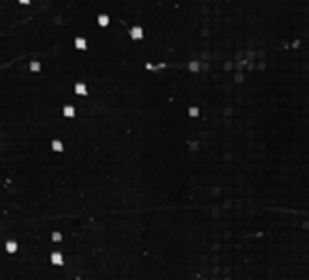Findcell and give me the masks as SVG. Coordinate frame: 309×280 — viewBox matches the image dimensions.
I'll return each mask as SVG.
<instances>
[{
  "mask_svg": "<svg viewBox=\"0 0 309 280\" xmlns=\"http://www.w3.org/2000/svg\"><path fill=\"white\" fill-rule=\"evenodd\" d=\"M245 81V75H243V71H237L235 73V83H243Z\"/></svg>",
  "mask_w": 309,
  "mask_h": 280,
  "instance_id": "cell-12",
  "label": "cell"
},
{
  "mask_svg": "<svg viewBox=\"0 0 309 280\" xmlns=\"http://www.w3.org/2000/svg\"><path fill=\"white\" fill-rule=\"evenodd\" d=\"M129 37H131V40H135V42L143 40V27H139V25L131 27V29H129Z\"/></svg>",
  "mask_w": 309,
  "mask_h": 280,
  "instance_id": "cell-2",
  "label": "cell"
},
{
  "mask_svg": "<svg viewBox=\"0 0 309 280\" xmlns=\"http://www.w3.org/2000/svg\"><path fill=\"white\" fill-rule=\"evenodd\" d=\"M75 114H77V110H75L73 104H67L64 108H62V116L64 118H75Z\"/></svg>",
  "mask_w": 309,
  "mask_h": 280,
  "instance_id": "cell-5",
  "label": "cell"
},
{
  "mask_svg": "<svg viewBox=\"0 0 309 280\" xmlns=\"http://www.w3.org/2000/svg\"><path fill=\"white\" fill-rule=\"evenodd\" d=\"M52 241H54V243H60V241H62V233H60V230H54V233H52Z\"/></svg>",
  "mask_w": 309,
  "mask_h": 280,
  "instance_id": "cell-13",
  "label": "cell"
},
{
  "mask_svg": "<svg viewBox=\"0 0 309 280\" xmlns=\"http://www.w3.org/2000/svg\"><path fill=\"white\" fill-rule=\"evenodd\" d=\"M98 23H100V27H108V25H110V17H108L106 12H102V15L98 17Z\"/></svg>",
  "mask_w": 309,
  "mask_h": 280,
  "instance_id": "cell-8",
  "label": "cell"
},
{
  "mask_svg": "<svg viewBox=\"0 0 309 280\" xmlns=\"http://www.w3.org/2000/svg\"><path fill=\"white\" fill-rule=\"evenodd\" d=\"M50 264H52L54 268H60V266L64 264V257H62V253H60L58 249H54V251L50 253Z\"/></svg>",
  "mask_w": 309,
  "mask_h": 280,
  "instance_id": "cell-1",
  "label": "cell"
},
{
  "mask_svg": "<svg viewBox=\"0 0 309 280\" xmlns=\"http://www.w3.org/2000/svg\"><path fill=\"white\" fill-rule=\"evenodd\" d=\"M187 69H189L191 73H199V71H201V60H191L189 64H187Z\"/></svg>",
  "mask_w": 309,
  "mask_h": 280,
  "instance_id": "cell-6",
  "label": "cell"
},
{
  "mask_svg": "<svg viewBox=\"0 0 309 280\" xmlns=\"http://www.w3.org/2000/svg\"><path fill=\"white\" fill-rule=\"evenodd\" d=\"M29 71H31V73H39V71H42V62L31 60V62H29Z\"/></svg>",
  "mask_w": 309,
  "mask_h": 280,
  "instance_id": "cell-10",
  "label": "cell"
},
{
  "mask_svg": "<svg viewBox=\"0 0 309 280\" xmlns=\"http://www.w3.org/2000/svg\"><path fill=\"white\" fill-rule=\"evenodd\" d=\"M73 89H75V93H77V95H81V98H85V95H87V85H85L83 81H77Z\"/></svg>",
  "mask_w": 309,
  "mask_h": 280,
  "instance_id": "cell-4",
  "label": "cell"
},
{
  "mask_svg": "<svg viewBox=\"0 0 309 280\" xmlns=\"http://www.w3.org/2000/svg\"><path fill=\"white\" fill-rule=\"evenodd\" d=\"M189 145H191V150H193V152H197V150H199V141H191Z\"/></svg>",
  "mask_w": 309,
  "mask_h": 280,
  "instance_id": "cell-14",
  "label": "cell"
},
{
  "mask_svg": "<svg viewBox=\"0 0 309 280\" xmlns=\"http://www.w3.org/2000/svg\"><path fill=\"white\" fill-rule=\"evenodd\" d=\"M75 48L77 50H85L87 48V42H85L83 37H75Z\"/></svg>",
  "mask_w": 309,
  "mask_h": 280,
  "instance_id": "cell-9",
  "label": "cell"
},
{
  "mask_svg": "<svg viewBox=\"0 0 309 280\" xmlns=\"http://www.w3.org/2000/svg\"><path fill=\"white\" fill-rule=\"evenodd\" d=\"M189 116H191V118H197V116H199V108H197V106H191V108H189Z\"/></svg>",
  "mask_w": 309,
  "mask_h": 280,
  "instance_id": "cell-11",
  "label": "cell"
},
{
  "mask_svg": "<svg viewBox=\"0 0 309 280\" xmlns=\"http://www.w3.org/2000/svg\"><path fill=\"white\" fill-rule=\"evenodd\" d=\"M29 2H31V0H19V4H23V6H25V4H29Z\"/></svg>",
  "mask_w": 309,
  "mask_h": 280,
  "instance_id": "cell-16",
  "label": "cell"
},
{
  "mask_svg": "<svg viewBox=\"0 0 309 280\" xmlns=\"http://www.w3.org/2000/svg\"><path fill=\"white\" fill-rule=\"evenodd\" d=\"M201 60H210V52L208 50H201Z\"/></svg>",
  "mask_w": 309,
  "mask_h": 280,
  "instance_id": "cell-15",
  "label": "cell"
},
{
  "mask_svg": "<svg viewBox=\"0 0 309 280\" xmlns=\"http://www.w3.org/2000/svg\"><path fill=\"white\" fill-rule=\"evenodd\" d=\"M4 251H6L9 255H15V253L19 251V243H17V241H12V239H9V241L4 243Z\"/></svg>",
  "mask_w": 309,
  "mask_h": 280,
  "instance_id": "cell-3",
  "label": "cell"
},
{
  "mask_svg": "<svg viewBox=\"0 0 309 280\" xmlns=\"http://www.w3.org/2000/svg\"><path fill=\"white\" fill-rule=\"evenodd\" d=\"M52 152L62 154V152H64V143H62L60 139H54V141H52Z\"/></svg>",
  "mask_w": 309,
  "mask_h": 280,
  "instance_id": "cell-7",
  "label": "cell"
}]
</instances>
